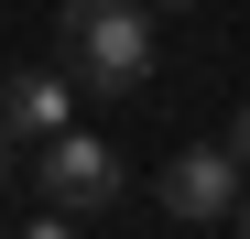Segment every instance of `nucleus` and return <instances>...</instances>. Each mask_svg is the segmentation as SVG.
<instances>
[{
  "label": "nucleus",
  "mask_w": 250,
  "mask_h": 239,
  "mask_svg": "<svg viewBox=\"0 0 250 239\" xmlns=\"http://www.w3.org/2000/svg\"><path fill=\"white\" fill-rule=\"evenodd\" d=\"M55 33H65V76L98 87V98L152 76V0H65Z\"/></svg>",
  "instance_id": "f257e3e1"
},
{
  "label": "nucleus",
  "mask_w": 250,
  "mask_h": 239,
  "mask_svg": "<svg viewBox=\"0 0 250 239\" xmlns=\"http://www.w3.org/2000/svg\"><path fill=\"white\" fill-rule=\"evenodd\" d=\"M33 196L65 207V218H109V207H120V152H109L98 131H55L44 152H33Z\"/></svg>",
  "instance_id": "f03ea898"
},
{
  "label": "nucleus",
  "mask_w": 250,
  "mask_h": 239,
  "mask_svg": "<svg viewBox=\"0 0 250 239\" xmlns=\"http://www.w3.org/2000/svg\"><path fill=\"white\" fill-rule=\"evenodd\" d=\"M239 185H250L239 152H229V141H196V152H174V163H163V207L207 228V218H239Z\"/></svg>",
  "instance_id": "7ed1b4c3"
},
{
  "label": "nucleus",
  "mask_w": 250,
  "mask_h": 239,
  "mask_svg": "<svg viewBox=\"0 0 250 239\" xmlns=\"http://www.w3.org/2000/svg\"><path fill=\"white\" fill-rule=\"evenodd\" d=\"M65 109H76V76H44V65H33V76H11V87H0V131H11V141H33V131H65Z\"/></svg>",
  "instance_id": "20e7f679"
},
{
  "label": "nucleus",
  "mask_w": 250,
  "mask_h": 239,
  "mask_svg": "<svg viewBox=\"0 0 250 239\" xmlns=\"http://www.w3.org/2000/svg\"><path fill=\"white\" fill-rule=\"evenodd\" d=\"M22 239H76V218H65V207H44V218H33Z\"/></svg>",
  "instance_id": "39448f33"
},
{
  "label": "nucleus",
  "mask_w": 250,
  "mask_h": 239,
  "mask_svg": "<svg viewBox=\"0 0 250 239\" xmlns=\"http://www.w3.org/2000/svg\"><path fill=\"white\" fill-rule=\"evenodd\" d=\"M229 152H239V163H250V109H239V120H229Z\"/></svg>",
  "instance_id": "423d86ee"
},
{
  "label": "nucleus",
  "mask_w": 250,
  "mask_h": 239,
  "mask_svg": "<svg viewBox=\"0 0 250 239\" xmlns=\"http://www.w3.org/2000/svg\"><path fill=\"white\" fill-rule=\"evenodd\" d=\"M229 228H239V239H250V185H239V218H229Z\"/></svg>",
  "instance_id": "0eeeda50"
},
{
  "label": "nucleus",
  "mask_w": 250,
  "mask_h": 239,
  "mask_svg": "<svg viewBox=\"0 0 250 239\" xmlns=\"http://www.w3.org/2000/svg\"><path fill=\"white\" fill-rule=\"evenodd\" d=\"M152 11H185V0H152Z\"/></svg>",
  "instance_id": "6e6552de"
}]
</instances>
